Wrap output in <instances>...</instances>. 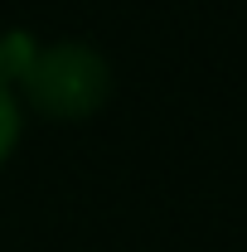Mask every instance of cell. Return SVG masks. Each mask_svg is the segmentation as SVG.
<instances>
[{
	"mask_svg": "<svg viewBox=\"0 0 247 252\" xmlns=\"http://www.w3.org/2000/svg\"><path fill=\"white\" fill-rule=\"evenodd\" d=\"M112 88H117L112 59L93 39L63 34V39H39L15 97H20L25 112L44 117V122L78 126V122H93L112 102Z\"/></svg>",
	"mask_w": 247,
	"mask_h": 252,
	"instance_id": "6da1fadb",
	"label": "cell"
},
{
	"mask_svg": "<svg viewBox=\"0 0 247 252\" xmlns=\"http://www.w3.org/2000/svg\"><path fill=\"white\" fill-rule=\"evenodd\" d=\"M34 49H39V34L30 30H5L0 34V83L15 93L20 88V78H25V68H30Z\"/></svg>",
	"mask_w": 247,
	"mask_h": 252,
	"instance_id": "7a4b0ae2",
	"label": "cell"
},
{
	"mask_svg": "<svg viewBox=\"0 0 247 252\" xmlns=\"http://www.w3.org/2000/svg\"><path fill=\"white\" fill-rule=\"evenodd\" d=\"M20 141H25V107H20V97L0 83V170L20 151Z\"/></svg>",
	"mask_w": 247,
	"mask_h": 252,
	"instance_id": "3957f363",
	"label": "cell"
}]
</instances>
